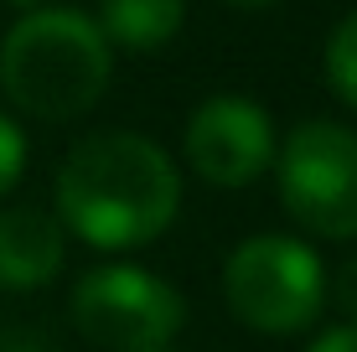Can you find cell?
<instances>
[{"label": "cell", "mask_w": 357, "mask_h": 352, "mask_svg": "<svg viewBox=\"0 0 357 352\" xmlns=\"http://www.w3.org/2000/svg\"><path fill=\"white\" fill-rule=\"evenodd\" d=\"M187 21V0H98V21L109 47H130V52H155Z\"/></svg>", "instance_id": "cell-8"}, {"label": "cell", "mask_w": 357, "mask_h": 352, "mask_svg": "<svg viewBox=\"0 0 357 352\" xmlns=\"http://www.w3.org/2000/svg\"><path fill=\"white\" fill-rule=\"evenodd\" d=\"M280 202L305 234L357 238V130L305 119L275 145Z\"/></svg>", "instance_id": "cell-4"}, {"label": "cell", "mask_w": 357, "mask_h": 352, "mask_svg": "<svg viewBox=\"0 0 357 352\" xmlns=\"http://www.w3.org/2000/svg\"><path fill=\"white\" fill-rule=\"evenodd\" d=\"M187 161L213 187H249L275 166V125L254 99L218 93L187 119Z\"/></svg>", "instance_id": "cell-6"}, {"label": "cell", "mask_w": 357, "mask_h": 352, "mask_svg": "<svg viewBox=\"0 0 357 352\" xmlns=\"http://www.w3.org/2000/svg\"><path fill=\"white\" fill-rule=\"evenodd\" d=\"M228 6H238V10H269V6H280V0H228Z\"/></svg>", "instance_id": "cell-14"}, {"label": "cell", "mask_w": 357, "mask_h": 352, "mask_svg": "<svg viewBox=\"0 0 357 352\" xmlns=\"http://www.w3.org/2000/svg\"><path fill=\"white\" fill-rule=\"evenodd\" d=\"M0 352H42V347L26 342V337H0Z\"/></svg>", "instance_id": "cell-13"}, {"label": "cell", "mask_w": 357, "mask_h": 352, "mask_svg": "<svg viewBox=\"0 0 357 352\" xmlns=\"http://www.w3.org/2000/svg\"><path fill=\"white\" fill-rule=\"evenodd\" d=\"M223 300L249 332L295 337L316 326L326 306V264L290 234L243 238L223 264Z\"/></svg>", "instance_id": "cell-3"}, {"label": "cell", "mask_w": 357, "mask_h": 352, "mask_svg": "<svg viewBox=\"0 0 357 352\" xmlns=\"http://www.w3.org/2000/svg\"><path fill=\"white\" fill-rule=\"evenodd\" d=\"M326 83L342 104L357 109V10L326 36Z\"/></svg>", "instance_id": "cell-9"}, {"label": "cell", "mask_w": 357, "mask_h": 352, "mask_svg": "<svg viewBox=\"0 0 357 352\" xmlns=\"http://www.w3.org/2000/svg\"><path fill=\"white\" fill-rule=\"evenodd\" d=\"M16 6H26V10H36V0H16Z\"/></svg>", "instance_id": "cell-15"}, {"label": "cell", "mask_w": 357, "mask_h": 352, "mask_svg": "<svg viewBox=\"0 0 357 352\" xmlns=\"http://www.w3.org/2000/svg\"><path fill=\"white\" fill-rule=\"evenodd\" d=\"M68 254V234L42 208H6L0 213V290H36L57 280Z\"/></svg>", "instance_id": "cell-7"}, {"label": "cell", "mask_w": 357, "mask_h": 352, "mask_svg": "<svg viewBox=\"0 0 357 352\" xmlns=\"http://www.w3.org/2000/svg\"><path fill=\"white\" fill-rule=\"evenodd\" d=\"M326 296H337V306H342V316H347V326H357V254L337 270V280H326Z\"/></svg>", "instance_id": "cell-11"}, {"label": "cell", "mask_w": 357, "mask_h": 352, "mask_svg": "<svg viewBox=\"0 0 357 352\" xmlns=\"http://www.w3.org/2000/svg\"><path fill=\"white\" fill-rule=\"evenodd\" d=\"M21 171H26V135L16 130V119L0 114V197L21 181Z\"/></svg>", "instance_id": "cell-10"}, {"label": "cell", "mask_w": 357, "mask_h": 352, "mask_svg": "<svg viewBox=\"0 0 357 352\" xmlns=\"http://www.w3.org/2000/svg\"><path fill=\"white\" fill-rule=\"evenodd\" d=\"M176 208L181 176L171 155L135 130H98L57 166V223L104 254L155 244Z\"/></svg>", "instance_id": "cell-1"}, {"label": "cell", "mask_w": 357, "mask_h": 352, "mask_svg": "<svg viewBox=\"0 0 357 352\" xmlns=\"http://www.w3.org/2000/svg\"><path fill=\"white\" fill-rule=\"evenodd\" d=\"M73 326L104 352H166L187 321V300L140 264H98L73 285Z\"/></svg>", "instance_id": "cell-5"}, {"label": "cell", "mask_w": 357, "mask_h": 352, "mask_svg": "<svg viewBox=\"0 0 357 352\" xmlns=\"http://www.w3.org/2000/svg\"><path fill=\"white\" fill-rule=\"evenodd\" d=\"M114 52L73 6H36L0 42V89L21 114L78 119L104 99Z\"/></svg>", "instance_id": "cell-2"}, {"label": "cell", "mask_w": 357, "mask_h": 352, "mask_svg": "<svg viewBox=\"0 0 357 352\" xmlns=\"http://www.w3.org/2000/svg\"><path fill=\"white\" fill-rule=\"evenodd\" d=\"M305 352H357V326H347V321H342V326H326V332L316 337Z\"/></svg>", "instance_id": "cell-12"}]
</instances>
